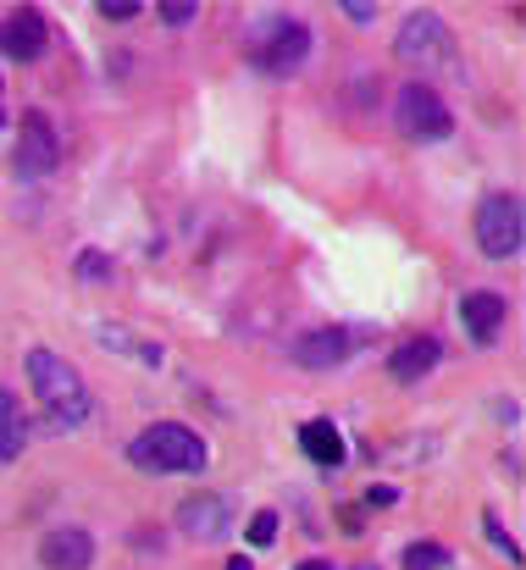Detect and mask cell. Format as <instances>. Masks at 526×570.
Instances as JSON below:
<instances>
[{"mask_svg":"<svg viewBox=\"0 0 526 570\" xmlns=\"http://www.w3.org/2000/svg\"><path fill=\"white\" fill-rule=\"evenodd\" d=\"M50 50V23L39 6H17L6 23H0V56L12 61H39Z\"/></svg>","mask_w":526,"mask_h":570,"instance_id":"ba28073f","label":"cell"},{"mask_svg":"<svg viewBox=\"0 0 526 570\" xmlns=\"http://www.w3.org/2000/svg\"><path fill=\"white\" fill-rule=\"evenodd\" d=\"M443 360L438 338H405L399 349H388V377L394 382H421Z\"/></svg>","mask_w":526,"mask_h":570,"instance_id":"4fadbf2b","label":"cell"},{"mask_svg":"<svg viewBox=\"0 0 526 570\" xmlns=\"http://www.w3.org/2000/svg\"><path fill=\"white\" fill-rule=\"evenodd\" d=\"M504 316H510V305H504V294H493V288H471V294L460 299V321H466V333L477 349H488L493 338H499Z\"/></svg>","mask_w":526,"mask_h":570,"instance_id":"7c38bea8","label":"cell"},{"mask_svg":"<svg viewBox=\"0 0 526 570\" xmlns=\"http://www.w3.org/2000/svg\"><path fill=\"white\" fill-rule=\"evenodd\" d=\"M128 460L150 476H200L211 449H205V438L194 427H183V421H156V427H144L139 438L128 443Z\"/></svg>","mask_w":526,"mask_h":570,"instance_id":"6da1fadb","label":"cell"},{"mask_svg":"<svg viewBox=\"0 0 526 570\" xmlns=\"http://www.w3.org/2000/svg\"><path fill=\"white\" fill-rule=\"evenodd\" d=\"M299 449L311 454L316 465L333 471V465H344V432H338L333 421H305V427H299Z\"/></svg>","mask_w":526,"mask_h":570,"instance_id":"5bb4252c","label":"cell"},{"mask_svg":"<svg viewBox=\"0 0 526 570\" xmlns=\"http://www.w3.org/2000/svg\"><path fill=\"white\" fill-rule=\"evenodd\" d=\"M482 526H488V537H493V548H504V554H510V559H515V565H521V548H515V537H510V532H504V526H499V521H493V515H482Z\"/></svg>","mask_w":526,"mask_h":570,"instance_id":"ac0fdd59","label":"cell"},{"mask_svg":"<svg viewBox=\"0 0 526 570\" xmlns=\"http://www.w3.org/2000/svg\"><path fill=\"white\" fill-rule=\"evenodd\" d=\"M0 128H6V111H0Z\"/></svg>","mask_w":526,"mask_h":570,"instance_id":"4316f807","label":"cell"},{"mask_svg":"<svg viewBox=\"0 0 526 570\" xmlns=\"http://www.w3.org/2000/svg\"><path fill=\"white\" fill-rule=\"evenodd\" d=\"M305 56H311V28L305 23H277L272 34L255 39V50H250L255 72H266V78H288V72H299Z\"/></svg>","mask_w":526,"mask_h":570,"instance_id":"52a82bcc","label":"cell"},{"mask_svg":"<svg viewBox=\"0 0 526 570\" xmlns=\"http://www.w3.org/2000/svg\"><path fill=\"white\" fill-rule=\"evenodd\" d=\"M477 244L488 261H515L526 244V205L521 194H488L477 205Z\"/></svg>","mask_w":526,"mask_h":570,"instance_id":"3957f363","label":"cell"},{"mask_svg":"<svg viewBox=\"0 0 526 570\" xmlns=\"http://www.w3.org/2000/svg\"><path fill=\"white\" fill-rule=\"evenodd\" d=\"M228 570H255V565H250V554H233V559H228Z\"/></svg>","mask_w":526,"mask_h":570,"instance_id":"d4e9b609","label":"cell"},{"mask_svg":"<svg viewBox=\"0 0 526 570\" xmlns=\"http://www.w3.org/2000/svg\"><path fill=\"white\" fill-rule=\"evenodd\" d=\"M12 167L23 172V178H50V172L61 167V139H56V128H50L45 111H23V122H17Z\"/></svg>","mask_w":526,"mask_h":570,"instance_id":"8992f818","label":"cell"},{"mask_svg":"<svg viewBox=\"0 0 526 570\" xmlns=\"http://www.w3.org/2000/svg\"><path fill=\"white\" fill-rule=\"evenodd\" d=\"M84 277H106V255L89 250V255H84Z\"/></svg>","mask_w":526,"mask_h":570,"instance_id":"7402d4cb","label":"cell"},{"mask_svg":"<svg viewBox=\"0 0 526 570\" xmlns=\"http://www.w3.org/2000/svg\"><path fill=\"white\" fill-rule=\"evenodd\" d=\"M394 56L405 61V67H421V78H427V72H438V67H455V39H449L438 12H410L399 39H394Z\"/></svg>","mask_w":526,"mask_h":570,"instance_id":"277c9868","label":"cell"},{"mask_svg":"<svg viewBox=\"0 0 526 570\" xmlns=\"http://www.w3.org/2000/svg\"><path fill=\"white\" fill-rule=\"evenodd\" d=\"M344 17H349V23H371V17H377V6H344Z\"/></svg>","mask_w":526,"mask_h":570,"instance_id":"603a6c76","label":"cell"},{"mask_svg":"<svg viewBox=\"0 0 526 570\" xmlns=\"http://www.w3.org/2000/svg\"><path fill=\"white\" fill-rule=\"evenodd\" d=\"M28 443V416H23V404H17L12 388H0V465L17 460Z\"/></svg>","mask_w":526,"mask_h":570,"instance_id":"9a60e30c","label":"cell"},{"mask_svg":"<svg viewBox=\"0 0 526 570\" xmlns=\"http://www.w3.org/2000/svg\"><path fill=\"white\" fill-rule=\"evenodd\" d=\"M244 532H250V543H255V548H266V543L277 537V510H255Z\"/></svg>","mask_w":526,"mask_h":570,"instance_id":"e0dca14e","label":"cell"},{"mask_svg":"<svg viewBox=\"0 0 526 570\" xmlns=\"http://www.w3.org/2000/svg\"><path fill=\"white\" fill-rule=\"evenodd\" d=\"M299 570H338V565H333V559H305Z\"/></svg>","mask_w":526,"mask_h":570,"instance_id":"cb8c5ba5","label":"cell"},{"mask_svg":"<svg viewBox=\"0 0 526 570\" xmlns=\"http://www.w3.org/2000/svg\"><path fill=\"white\" fill-rule=\"evenodd\" d=\"M405 570H449V548L443 543H410L405 548Z\"/></svg>","mask_w":526,"mask_h":570,"instance_id":"2e32d148","label":"cell"},{"mask_svg":"<svg viewBox=\"0 0 526 570\" xmlns=\"http://www.w3.org/2000/svg\"><path fill=\"white\" fill-rule=\"evenodd\" d=\"M28 382H34L39 404H45L61 427L89 421V382L67 355H56V349H28Z\"/></svg>","mask_w":526,"mask_h":570,"instance_id":"7a4b0ae2","label":"cell"},{"mask_svg":"<svg viewBox=\"0 0 526 570\" xmlns=\"http://www.w3.org/2000/svg\"><path fill=\"white\" fill-rule=\"evenodd\" d=\"M349 355H355V338H349L344 327H316V333L294 338V349H288V360L305 366V371H333V366H344Z\"/></svg>","mask_w":526,"mask_h":570,"instance_id":"9c48e42d","label":"cell"},{"mask_svg":"<svg viewBox=\"0 0 526 570\" xmlns=\"http://www.w3.org/2000/svg\"><path fill=\"white\" fill-rule=\"evenodd\" d=\"M178 526L194 537V543H216V537L233 532V510L222 493H194V499L178 504Z\"/></svg>","mask_w":526,"mask_h":570,"instance_id":"30bf717a","label":"cell"},{"mask_svg":"<svg viewBox=\"0 0 526 570\" xmlns=\"http://www.w3.org/2000/svg\"><path fill=\"white\" fill-rule=\"evenodd\" d=\"M355 570H377V565H355Z\"/></svg>","mask_w":526,"mask_h":570,"instance_id":"484cf974","label":"cell"},{"mask_svg":"<svg viewBox=\"0 0 526 570\" xmlns=\"http://www.w3.org/2000/svg\"><path fill=\"white\" fill-rule=\"evenodd\" d=\"M39 565L45 570H89L95 565V537L84 526H56L39 543Z\"/></svg>","mask_w":526,"mask_h":570,"instance_id":"8fae6325","label":"cell"},{"mask_svg":"<svg viewBox=\"0 0 526 570\" xmlns=\"http://www.w3.org/2000/svg\"><path fill=\"white\" fill-rule=\"evenodd\" d=\"M394 122H399V133H410V139H427V144H438V139H449V133H455V111L443 106V95L427 84V78H416V84L399 89Z\"/></svg>","mask_w":526,"mask_h":570,"instance_id":"5b68a950","label":"cell"},{"mask_svg":"<svg viewBox=\"0 0 526 570\" xmlns=\"http://www.w3.org/2000/svg\"><path fill=\"white\" fill-rule=\"evenodd\" d=\"M194 17H200V6H161V23H172V28L194 23Z\"/></svg>","mask_w":526,"mask_h":570,"instance_id":"ffe728a7","label":"cell"},{"mask_svg":"<svg viewBox=\"0 0 526 570\" xmlns=\"http://www.w3.org/2000/svg\"><path fill=\"white\" fill-rule=\"evenodd\" d=\"M100 17H106V23H128V17H139V6H111V0H106Z\"/></svg>","mask_w":526,"mask_h":570,"instance_id":"44dd1931","label":"cell"},{"mask_svg":"<svg viewBox=\"0 0 526 570\" xmlns=\"http://www.w3.org/2000/svg\"><path fill=\"white\" fill-rule=\"evenodd\" d=\"M100 338H106V344H111V338H117V333H111V327H100ZM117 344H122V338H117ZM133 355H139L144 366H161V360H167V355H161V344H133Z\"/></svg>","mask_w":526,"mask_h":570,"instance_id":"d6986e66","label":"cell"}]
</instances>
